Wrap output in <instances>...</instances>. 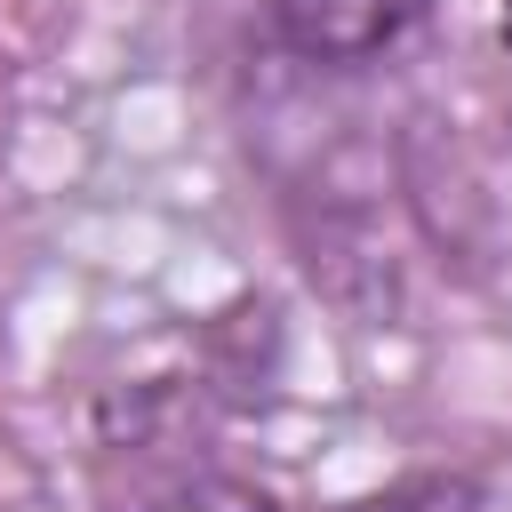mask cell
<instances>
[{"label": "cell", "instance_id": "cell-1", "mask_svg": "<svg viewBox=\"0 0 512 512\" xmlns=\"http://www.w3.org/2000/svg\"><path fill=\"white\" fill-rule=\"evenodd\" d=\"M416 16H424V0H272L280 40L312 64H368Z\"/></svg>", "mask_w": 512, "mask_h": 512}, {"label": "cell", "instance_id": "cell-2", "mask_svg": "<svg viewBox=\"0 0 512 512\" xmlns=\"http://www.w3.org/2000/svg\"><path fill=\"white\" fill-rule=\"evenodd\" d=\"M128 512H280V504H272L264 488L232 480V472H184V480H168V488L136 496Z\"/></svg>", "mask_w": 512, "mask_h": 512}]
</instances>
